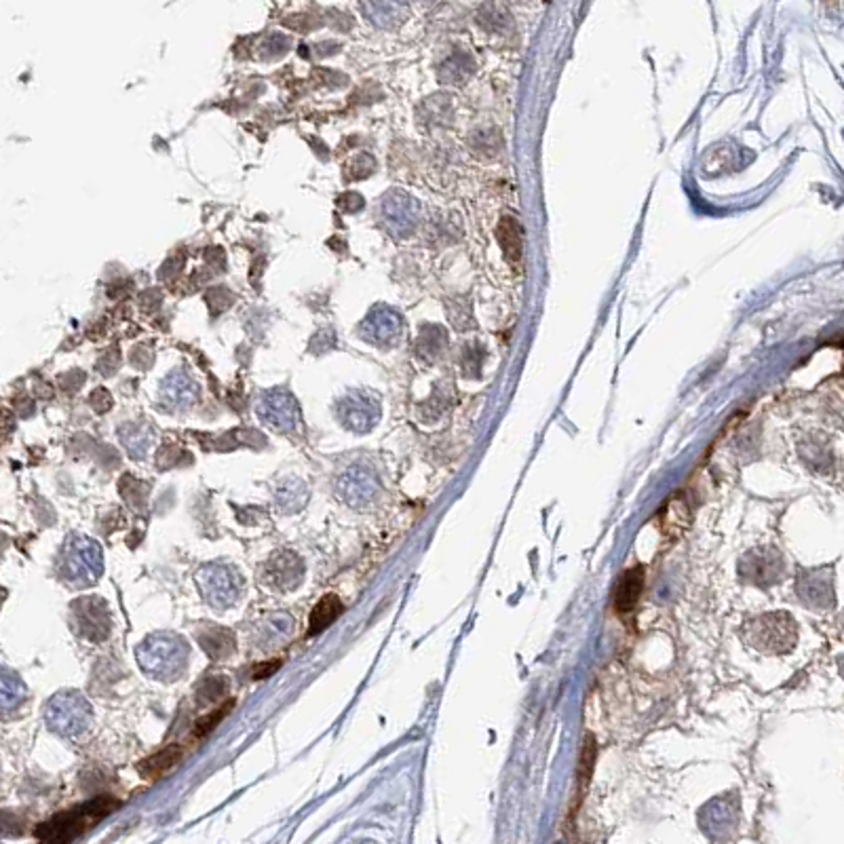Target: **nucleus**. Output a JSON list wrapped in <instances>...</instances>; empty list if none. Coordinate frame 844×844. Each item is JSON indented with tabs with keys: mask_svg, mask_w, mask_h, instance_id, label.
<instances>
[{
	"mask_svg": "<svg viewBox=\"0 0 844 844\" xmlns=\"http://www.w3.org/2000/svg\"><path fill=\"white\" fill-rule=\"evenodd\" d=\"M340 613H342L340 597L334 596V593H328V596H325L322 602H319L317 606L313 608V613H311V625H308V630H311V636H315V633L328 630L331 623H334L338 616H340Z\"/></svg>",
	"mask_w": 844,
	"mask_h": 844,
	"instance_id": "18",
	"label": "nucleus"
},
{
	"mask_svg": "<svg viewBox=\"0 0 844 844\" xmlns=\"http://www.w3.org/2000/svg\"><path fill=\"white\" fill-rule=\"evenodd\" d=\"M180 758H182V748H180V745H167L161 752H156L155 756H150V758L139 762L138 771L139 775L146 779H159L161 775H165L169 768L176 766Z\"/></svg>",
	"mask_w": 844,
	"mask_h": 844,
	"instance_id": "17",
	"label": "nucleus"
},
{
	"mask_svg": "<svg viewBox=\"0 0 844 844\" xmlns=\"http://www.w3.org/2000/svg\"><path fill=\"white\" fill-rule=\"evenodd\" d=\"M229 690V684H226V678H209L205 684H203L201 690V701L203 703H212L218 698L220 695Z\"/></svg>",
	"mask_w": 844,
	"mask_h": 844,
	"instance_id": "23",
	"label": "nucleus"
},
{
	"mask_svg": "<svg viewBox=\"0 0 844 844\" xmlns=\"http://www.w3.org/2000/svg\"><path fill=\"white\" fill-rule=\"evenodd\" d=\"M104 572L100 545L87 537H72L63 547L60 560L62 579L72 587L96 585Z\"/></svg>",
	"mask_w": 844,
	"mask_h": 844,
	"instance_id": "3",
	"label": "nucleus"
},
{
	"mask_svg": "<svg viewBox=\"0 0 844 844\" xmlns=\"http://www.w3.org/2000/svg\"><path fill=\"white\" fill-rule=\"evenodd\" d=\"M91 405L96 407V412H108L110 405H113V397H110L108 391H104V389H97V391L91 395Z\"/></svg>",
	"mask_w": 844,
	"mask_h": 844,
	"instance_id": "26",
	"label": "nucleus"
},
{
	"mask_svg": "<svg viewBox=\"0 0 844 844\" xmlns=\"http://www.w3.org/2000/svg\"><path fill=\"white\" fill-rule=\"evenodd\" d=\"M91 707L83 695L68 690L60 692L46 706V724L66 737H79L89 729Z\"/></svg>",
	"mask_w": 844,
	"mask_h": 844,
	"instance_id": "5",
	"label": "nucleus"
},
{
	"mask_svg": "<svg viewBox=\"0 0 844 844\" xmlns=\"http://www.w3.org/2000/svg\"><path fill=\"white\" fill-rule=\"evenodd\" d=\"M161 404L171 407V410H182L188 407L199 395V384L192 380L190 374L182 370L171 372L163 378L161 382Z\"/></svg>",
	"mask_w": 844,
	"mask_h": 844,
	"instance_id": "13",
	"label": "nucleus"
},
{
	"mask_svg": "<svg viewBox=\"0 0 844 844\" xmlns=\"http://www.w3.org/2000/svg\"><path fill=\"white\" fill-rule=\"evenodd\" d=\"M119 364H121L119 355H114L113 351H110V353H106V355H104V357L100 359V364H97V368H100L106 376H110V374H113V372L116 370V365H119Z\"/></svg>",
	"mask_w": 844,
	"mask_h": 844,
	"instance_id": "27",
	"label": "nucleus"
},
{
	"mask_svg": "<svg viewBox=\"0 0 844 844\" xmlns=\"http://www.w3.org/2000/svg\"><path fill=\"white\" fill-rule=\"evenodd\" d=\"M232 706H235V703L229 701V703H226V706H222L220 709H215V712L203 715V718H201L199 722H196V726H195V737H203V735H207L209 731H213V726L218 724V722L222 720L224 715L230 712Z\"/></svg>",
	"mask_w": 844,
	"mask_h": 844,
	"instance_id": "22",
	"label": "nucleus"
},
{
	"mask_svg": "<svg viewBox=\"0 0 844 844\" xmlns=\"http://www.w3.org/2000/svg\"><path fill=\"white\" fill-rule=\"evenodd\" d=\"M498 235H500V243H503V247H505V254L509 255V258L514 262L520 260L522 258V237H520V230H517V224L514 222V220L505 218L503 224H500V229H498Z\"/></svg>",
	"mask_w": 844,
	"mask_h": 844,
	"instance_id": "20",
	"label": "nucleus"
},
{
	"mask_svg": "<svg viewBox=\"0 0 844 844\" xmlns=\"http://www.w3.org/2000/svg\"><path fill=\"white\" fill-rule=\"evenodd\" d=\"M72 613L80 636L91 642H102L108 638L113 621H110V610L104 599L93 596L80 597L72 604Z\"/></svg>",
	"mask_w": 844,
	"mask_h": 844,
	"instance_id": "8",
	"label": "nucleus"
},
{
	"mask_svg": "<svg viewBox=\"0 0 844 844\" xmlns=\"http://www.w3.org/2000/svg\"><path fill=\"white\" fill-rule=\"evenodd\" d=\"M266 583L275 589L281 591H289L296 589L305 579V564L296 553L292 551H279L277 556H272L269 564H266V572H264Z\"/></svg>",
	"mask_w": 844,
	"mask_h": 844,
	"instance_id": "12",
	"label": "nucleus"
},
{
	"mask_svg": "<svg viewBox=\"0 0 844 844\" xmlns=\"http://www.w3.org/2000/svg\"><path fill=\"white\" fill-rule=\"evenodd\" d=\"M401 331V319L393 308L378 305L365 315L364 322L359 325V336L370 345H391L395 338Z\"/></svg>",
	"mask_w": 844,
	"mask_h": 844,
	"instance_id": "11",
	"label": "nucleus"
},
{
	"mask_svg": "<svg viewBox=\"0 0 844 844\" xmlns=\"http://www.w3.org/2000/svg\"><path fill=\"white\" fill-rule=\"evenodd\" d=\"M258 416L279 433H292L300 424V407L285 389H271L258 401Z\"/></svg>",
	"mask_w": 844,
	"mask_h": 844,
	"instance_id": "7",
	"label": "nucleus"
},
{
	"mask_svg": "<svg viewBox=\"0 0 844 844\" xmlns=\"http://www.w3.org/2000/svg\"><path fill=\"white\" fill-rule=\"evenodd\" d=\"M279 667H281V661H279V659H275V661H269V663H264V665H260V667L255 669V672H254V680H262V678H266V675L275 673Z\"/></svg>",
	"mask_w": 844,
	"mask_h": 844,
	"instance_id": "28",
	"label": "nucleus"
},
{
	"mask_svg": "<svg viewBox=\"0 0 844 844\" xmlns=\"http://www.w3.org/2000/svg\"><path fill=\"white\" fill-rule=\"evenodd\" d=\"M119 438L121 444L125 446V450L131 454L133 458H144L150 450V444H153V429L144 422H127L119 429Z\"/></svg>",
	"mask_w": 844,
	"mask_h": 844,
	"instance_id": "16",
	"label": "nucleus"
},
{
	"mask_svg": "<svg viewBox=\"0 0 844 844\" xmlns=\"http://www.w3.org/2000/svg\"><path fill=\"white\" fill-rule=\"evenodd\" d=\"M359 7L372 23H376V26L380 28L395 26V23L401 20V11H404L401 4L395 3H361Z\"/></svg>",
	"mask_w": 844,
	"mask_h": 844,
	"instance_id": "19",
	"label": "nucleus"
},
{
	"mask_svg": "<svg viewBox=\"0 0 844 844\" xmlns=\"http://www.w3.org/2000/svg\"><path fill=\"white\" fill-rule=\"evenodd\" d=\"M121 802L113 796H97L85 805H79L68 811L57 813L55 817L46 819L37 828L38 844H70L77 840L80 834L97 825L104 817H108L114 808H119Z\"/></svg>",
	"mask_w": 844,
	"mask_h": 844,
	"instance_id": "1",
	"label": "nucleus"
},
{
	"mask_svg": "<svg viewBox=\"0 0 844 844\" xmlns=\"http://www.w3.org/2000/svg\"><path fill=\"white\" fill-rule=\"evenodd\" d=\"M338 421L348 430L355 433H368L376 427L378 418H380V405L374 393L370 391H351L345 397L338 401Z\"/></svg>",
	"mask_w": 844,
	"mask_h": 844,
	"instance_id": "6",
	"label": "nucleus"
},
{
	"mask_svg": "<svg viewBox=\"0 0 844 844\" xmlns=\"http://www.w3.org/2000/svg\"><path fill=\"white\" fill-rule=\"evenodd\" d=\"M338 205L348 213L359 212V209H364V196L357 195V192H347V195L338 196Z\"/></svg>",
	"mask_w": 844,
	"mask_h": 844,
	"instance_id": "25",
	"label": "nucleus"
},
{
	"mask_svg": "<svg viewBox=\"0 0 844 844\" xmlns=\"http://www.w3.org/2000/svg\"><path fill=\"white\" fill-rule=\"evenodd\" d=\"M644 589V570L633 568L621 576L619 585L614 591V608L619 614H627L636 608L639 596Z\"/></svg>",
	"mask_w": 844,
	"mask_h": 844,
	"instance_id": "14",
	"label": "nucleus"
},
{
	"mask_svg": "<svg viewBox=\"0 0 844 844\" xmlns=\"http://www.w3.org/2000/svg\"><path fill=\"white\" fill-rule=\"evenodd\" d=\"M338 492L351 506H365L374 500L378 492L376 473L365 464H353L338 481Z\"/></svg>",
	"mask_w": 844,
	"mask_h": 844,
	"instance_id": "10",
	"label": "nucleus"
},
{
	"mask_svg": "<svg viewBox=\"0 0 844 844\" xmlns=\"http://www.w3.org/2000/svg\"><path fill=\"white\" fill-rule=\"evenodd\" d=\"M380 213H382V222L391 235L405 237V235H410L412 229H414L418 205L414 199H410V196L405 195V192L393 190V192H389V195H384Z\"/></svg>",
	"mask_w": 844,
	"mask_h": 844,
	"instance_id": "9",
	"label": "nucleus"
},
{
	"mask_svg": "<svg viewBox=\"0 0 844 844\" xmlns=\"http://www.w3.org/2000/svg\"><path fill=\"white\" fill-rule=\"evenodd\" d=\"M374 167H376V161L372 159L370 155H365V153H361L355 156V161H353V165H351V176L355 180H361V178H368L372 171H374Z\"/></svg>",
	"mask_w": 844,
	"mask_h": 844,
	"instance_id": "24",
	"label": "nucleus"
},
{
	"mask_svg": "<svg viewBox=\"0 0 844 844\" xmlns=\"http://www.w3.org/2000/svg\"><path fill=\"white\" fill-rule=\"evenodd\" d=\"M136 655L144 672L163 682H173L188 667V646L176 633L148 636Z\"/></svg>",
	"mask_w": 844,
	"mask_h": 844,
	"instance_id": "2",
	"label": "nucleus"
},
{
	"mask_svg": "<svg viewBox=\"0 0 844 844\" xmlns=\"http://www.w3.org/2000/svg\"><path fill=\"white\" fill-rule=\"evenodd\" d=\"M196 639H199L201 648L212 659H226L237 648V638L224 627H205V630L201 627V631L196 633Z\"/></svg>",
	"mask_w": 844,
	"mask_h": 844,
	"instance_id": "15",
	"label": "nucleus"
},
{
	"mask_svg": "<svg viewBox=\"0 0 844 844\" xmlns=\"http://www.w3.org/2000/svg\"><path fill=\"white\" fill-rule=\"evenodd\" d=\"M201 596L213 608H230L241 599L243 579L229 564H209L196 574Z\"/></svg>",
	"mask_w": 844,
	"mask_h": 844,
	"instance_id": "4",
	"label": "nucleus"
},
{
	"mask_svg": "<svg viewBox=\"0 0 844 844\" xmlns=\"http://www.w3.org/2000/svg\"><path fill=\"white\" fill-rule=\"evenodd\" d=\"M289 46H292V38L285 37V34L272 32L271 37L264 40V45H262V51H264L262 57H266V60H269V57H279L283 55Z\"/></svg>",
	"mask_w": 844,
	"mask_h": 844,
	"instance_id": "21",
	"label": "nucleus"
}]
</instances>
